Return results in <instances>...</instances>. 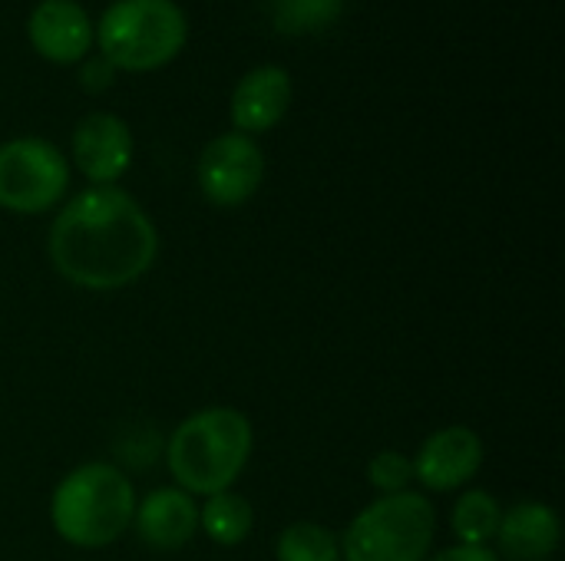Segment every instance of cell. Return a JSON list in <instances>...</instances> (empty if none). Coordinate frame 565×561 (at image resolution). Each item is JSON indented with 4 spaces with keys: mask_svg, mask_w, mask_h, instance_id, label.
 Segmentation results:
<instances>
[{
    "mask_svg": "<svg viewBox=\"0 0 565 561\" xmlns=\"http://www.w3.org/2000/svg\"><path fill=\"white\" fill-rule=\"evenodd\" d=\"M129 529L156 552H179L199 532V503L179 486L152 489L136 503Z\"/></svg>",
    "mask_w": 565,
    "mask_h": 561,
    "instance_id": "7c38bea8",
    "label": "cell"
},
{
    "mask_svg": "<svg viewBox=\"0 0 565 561\" xmlns=\"http://www.w3.org/2000/svg\"><path fill=\"white\" fill-rule=\"evenodd\" d=\"M487 460V443L470 427H440L434 430L414 463V483H420L427 493H457L477 479Z\"/></svg>",
    "mask_w": 565,
    "mask_h": 561,
    "instance_id": "ba28073f",
    "label": "cell"
},
{
    "mask_svg": "<svg viewBox=\"0 0 565 561\" xmlns=\"http://www.w3.org/2000/svg\"><path fill=\"white\" fill-rule=\"evenodd\" d=\"M427 561H503L493 549H477V546H450Z\"/></svg>",
    "mask_w": 565,
    "mask_h": 561,
    "instance_id": "ffe728a7",
    "label": "cell"
},
{
    "mask_svg": "<svg viewBox=\"0 0 565 561\" xmlns=\"http://www.w3.org/2000/svg\"><path fill=\"white\" fill-rule=\"evenodd\" d=\"M341 539V561H427L437 539V509L424 493L377 496Z\"/></svg>",
    "mask_w": 565,
    "mask_h": 561,
    "instance_id": "5b68a950",
    "label": "cell"
},
{
    "mask_svg": "<svg viewBox=\"0 0 565 561\" xmlns=\"http://www.w3.org/2000/svg\"><path fill=\"white\" fill-rule=\"evenodd\" d=\"M275 561H341V539L321 522H291L275 539Z\"/></svg>",
    "mask_w": 565,
    "mask_h": 561,
    "instance_id": "e0dca14e",
    "label": "cell"
},
{
    "mask_svg": "<svg viewBox=\"0 0 565 561\" xmlns=\"http://www.w3.org/2000/svg\"><path fill=\"white\" fill-rule=\"evenodd\" d=\"M189 40V17L175 0H113L93 26L99 56L122 73L172 63Z\"/></svg>",
    "mask_w": 565,
    "mask_h": 561,
    "instance_id": "277c9868",
    "label": "cell"
},
{
    "mask_svg": "<svg viewBox=\"0 0 565 561\" xmlns=\"http://www.w3.org/2000/svg\"><path fill=\"white\" fill-rule=\"evenodd\" d=\"M26 40L46 63L79 66L93 50V23L76 0H40L26 17Z\"/></svg>",
    "mask_w": 565,
    "mask_h": 561,
    "instance_id": "30bf717a",
    "label": "cell"
},
{
    "mask_svg": "<svg viewBox=\"0 0 565 561\" xmlns=\"http://www.w3.org/2000/svg\"><path fill=\"white\" fill-rule=\"evenodd\" d=\"M136 503V486L122 470L83 463L53 486L50 526L73 549H106L129 532Z\"/></svg>",
    "mask_w": 565,
    "mask_h": 561,
    "instance_id": "3957f363",
    "label": "cell"
},
{
    "mask_svg": "<svg viewBox=\"0 0 565 561\" xmlns=\"http://www.w3.org/2000/svg\"><path fill=\"white\" fill-rule=\"evenodd\" d=\"M500 519H503V506H500V499L493 493H487V489H467L454 503L450 529L457 536V546L490 549V542L497 539Z\"/></svg>",
    "mask_w": 565,
    "mask_h": 561,
    "instance_id": "9a60e30c",
    "label": "cell"
},
{
    "mask_svg": "<svg viewBox=\"0 0 565 561\" xmlns=\"http://www.w3.org/2000/svg\"><path fill=\"white\" fill-rule=\"evenodd\" d=\"M291 96H295V83L285 66L265 63V66L248 69L232 89V103H228L235 132H245L255 139L258 132L275 129L288 112Z\"/></svg>",
    "mask_w": 565,
    "mask_h": 561,
    "instance_id": "8fae6325",
    "label": "cell"
},
{
    "mask_svg": "<svg viewBox=\"0 0 565 561\" xmlns=\"http://www.w3.org/2000/svg\"><path fill=\"white\" fill-rule=\"evenodd\" d=\"M195 182L209 205L238 208L265 182V152L245 132H222L205 142L195 162Z\"/></svg>",
    "mask_w": 565,
    "mask_h": 561,
    "instance_id": "52a82bcc",
    "label": "cell"
},
{
    "mask_svg": "<svg viewBox=\"0 0 565 561\" xmlns=\"http://www.w3.org/2000/svg\"><path fill=\"white\" fill-rule=\"evenodd\" d=\"M348 0H271V26L285 36H308L334 26Z\"/></svg>",
    "mask_w": 565,
    "mask_h": 561,
    "instance_id": "2e32d148",
    "label": "cell"
},
{
    "mask_svg": "<svg viewBox=\"0 0 565 561\" xmlns=\"http://www.w3.org/2000/svg\"><path fill=\"white\" fill-rule=\"evenodd\" d=\"M367 483L377 496H397L407 493L414 483V463L401 450H381L367 463Z\"/></svg>",
    "mask_w": 565,
    "mask_h": 561,
    "instance_id": "ac0fdd59",
    "label": "cell"
},
{
    "mask_svg": "<svg viewBox=\"0 0 565 561\" xmlns=\"http://www.w3.org/2000/svg\"><path fill=\"white\" fill-rule=\"evenodd\" d=\"M53 271L83 291H119L136 284L159 255V231L149 212L119 185L76 192L46 231Z\"/></svg>",
    "mask_w": 565,
    "mask_h": 561,
    "instance_id": "6da1fadb",
    "label": "cell"
},
{
    "mask_svg": "<svg viewBox=\"0 0 565 561\" xmlns=\"http://www.w3.org/2000/svg\"><path fill=\"white\" fill-rule=\"evenodd\" d=\"M70 152L89 185H116L136 155L132 129L116 112H89L76 122Z\"/></svg>",
    "mask_w": 565,
    "mask_h": 561,
    "instance_id": "9c48e42d",
    "label": "cell"
},
{
    "mask_svg": "<svg viewBox=\"0 0 565 561\" xmlns=\"http://www.w3.org/2000/svg\"><path fill=\"white\" fill-rule=\"evenodd\" d=\"M70 188L66 155L40 136H20L0 145V208L13 215H43Z\"/></svg>",
    "mask_w": 565,
    "mask_h": 561,
    "instance_id": "8992f818",
    "label": "cell"
},
{
    "mask_svg": "<svg viewBox=\"0 0 565 561\" xmlns=\"http://www.w3.org/2000/svg\"><path fill=\"white\" fill-rule=\"evenodd\" d=\"M255 450L252 420L235 407H205L189 413L169 436L166 463L182 493L209 499L232 489Z\"/></svg>",
    "mask_w": 565,
    "mask_h": 561,
    "instance_id": "7a4b0ae2",
    "label": "cell"
},
{
    "mask_svg": "<svg viewBox=\"0 0 565 561\" xmlns=\"http://www.w3.org/2000/svg\"><path fill=\"white\" fill-rule=\"evenodd\" d=\"M113 79H116V69L96 53V56H86L83 63H79V86L86 89V93H103V89H109L113 86Z\"/></svg>",
    "mask_w": 565,
    "mask_h": 561,
    "instance_id": "d6986e66",
    "label": "cell"
},
{
    "mask_svg": "<svg viewBox=\"0 0 565 561\" xmlns=\"http://www.w3.org/2000/svg\"><path fill=\"white\" fill-rule=\"evenodd\" d=\"M497 555L507 561H550L563 542V522L546 503H520L503 509L497 529Z\"/></svg>",
    "mask_w": 565,
    "mask_h": 561,
    "instance_id": "4fadbf2b",
    "label": "cell"
},
{
    "mask_svg": "<svg viewBox=\"0 0 565 561\" xmlns=\"http://www.w3.org/2000/svg\"><path fill=\"white\" fill-rule=\"evenodd\" d=\"M252 529H255V509L235 489L215 493L199 506V532L222 549L242 546L252 536Z\"/></svg>",
    "mask_w": 565,
    "mask_h": 561,
    "instance_id": "5bb4252c",
    "label": "cell"
}]
</instances>
